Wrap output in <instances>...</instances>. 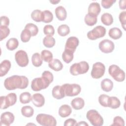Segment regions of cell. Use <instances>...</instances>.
<instances>
[{"label":"cell","mask_w":126,"mask_h":126,"mask_svg":"<svg viewBox=\"0 0 126 126\" xmlns=\"http://www.w3.org/2000/svg\"><path fill=\"white\" fill-rule=\"evenodd\" d=\"M28 85L29 80L25 76L13 75L6 78L4 81V86L8 90L25 89Z\"/></svg>","instance_id":"cell-1"},{"label":"cell","mask_w":126,"mask_h":126,"mask_svg":"<svg viewBox=\"0 0 126 126\" xmlns=\"http://www.w3.org/2000/svg\"><path fill=\"white\" fill-rule=\"evenodd\" d=\"M54 76L49 71L45 70L42 73L41 77L33 79L31 83V88L35 92L46 89L53 81Z\"/></svg>","instance_id":"cell-2"},{"label":"cell","mask_w":126,"mask_h":126,"mask_svg":"<svg viewBox=\"0 0 126 126\" xmlns=\"http://www.w3.org/2000/svg\"><path fill=\"white\" fill-rule=\"evenodd\" d=\"M89 69V65L86 61H81L79 63H73L69 69L70 73L73 76L86 73Z\"/></svg>","instance_id":"cell-3"},{"label":"cell","mask_w":126,"mask_h":126,"mask_svg":"<svg viewBox=\"0 0 126 126\" xmlns=\"http://www.w3.org/2000/svg\"><path fill=\"white\" fill-rule=\"evenodd\" d=\"M87 119L94 126H101L103 124V119L99 113L94 109L89 110L86 114Z\"/></svg>","instance_id":"cell-4"},{"label":"cell","mask_w":126,"mask_h":126,"mask_svg":"<svg viewBox=\"0 0 126 126\" xmlns=\"http://www.w3.org/2000/svg\"><path fill=\"white\" fill-rule=\"evenodd\" d=\"M110 75L116 81L123 82L125 79V72L116 64L111 65L108 68Z\"/></svg>","instance_id":"cell-5"},{"label":"cell","mask_w":126,"mask_h":126,"mask_svg":"<svg viewBox=\"0 0 126 126\" xmlns=\"http://www.w3.org/2000/svg\"><path fill=\"white\" fill-rule=\"evenodd\" d=\"M37 122L43 126H55L57 125L56 119L52 116L46 114H39L36 117Z\"/></svg>","instance_id":"cell-6"},{"label":"cell","mask_w":126,"mask_h":126,"mask_svg":"<svg viewBox=\"0 0 126 126\" xmlns=\"http://www.w3.org/2000/svg\"><path fill=\"white\" fill-rule=\"evenodd\" d=\"M17 101V95L15 93H11L6 96H0V108L5 109L14 105Z\"/></svg>","instance_id":"cell-7"},{"label":"cell","mask_w":126,"mask_h":126,"mask_svg":"<svg viewBox=\"0 0 126 126\" xmlns=\"http://www.w3.org/2000/svg\"><path fill=\"white\" fill-rule=\"evenodd\" d=\"M65 96H74L77 95L81 91V88L77 84H64L62 85Z\"/></svg>","instance_id":"cell-8"},{"label":"cell","mask_w":126,"mask_h":126,"mask_svg":"<svg viewBox=\"0 0 126 126\" xmlns=\"http://www.w3.org/2000/svg\"><path fill=\"white\" fill-rule=\"evenodd\" d=\"M106 34V29L102 26H97L92 31L87 33L88 38L92 40H96L97 38L104 36Z\"/></svg>","instance_id":"cell-9"},{"label":"cell","mask_w":126,"mask_h":126,"mask_svg":"<svg viewBox=\"0 0 126 126\" xmlns=\"http://www.w3.org/2000/svg\"><path fill=\"white\" fill-rule=\"evenodd\" d=\"M105 71L104 64L101 62H96L93 65L91 75L93 78L99 79L103 76Z\"/></svg>","instance_id":"cell-10"},{"label":"cell","mask_w":126,"mask_h":126,"mask_svg":"<svg viewBox=\"0 0 126 126\" xmlns=\"http://www.w3.org/2000/svg\"><path fill=\"white\" fill-rule=\"evenodd\" d=\"M15 60L18 65L21 67L26 66L29 62L27 53L22 50H18L16 52Z\"/></svg>","instance_id":"cell-11"},{"label":"cell","mask_w":126,"mask_h":126,"mask_svg":"<svg viewBox=\"0 0 126 126\" xmlns=\"http://www.w3.org/2000/svg\"><path fill=\"white\" fill-rule=\"evenodd\" d=\"M99 49L103 53H110L113 51L115 45L113 41L109 39H104L99 43Z\"/></svg>","instance_id":"cell-12"},{"label":"cell","mask_w":126,"mask_h":126,"mask_svg":"<svg viewBox=\"0 0 126 126\" xmlns=\"http://www.w3.org/2000/svg\"><path fill=\"white\" fill-rule=\"evenodd\" d=\"M14 119L15 117L11 112L2 113L0 116V125L1 126H9L14 122Z\"/></svg>","instance_id":"cell-13"},{"label":"cell","mask_w":126,"mask_h":126,"mask_svg":"<svg viewBox=\"0 0 126 126\" xmlns=\"http://www.w3.org/2000/svg\"><path fill=\"white\" fill-rule=\"evenodd\" d=\"M79 43V41L77 37L75 36L69 37L66 41L64 50L71 51L74 53Z\"/></svg>","instance_id":"cell-14"},{"label":"cell","mask_w":126,"mask_h":126,"mask_svg":"<svg viewBox=\"0 0 126 126\" xmlns=\"http://www.w3.org/2000/svg\"><path fill=\"white\" fill-rule=\"evenodd\" d=\"M32 101L37 107H41L43 106L45 103V98L43 95L39 93L33 94L32 96Z\"/></svg>","instance_id":"cell-15"},{"label":"cell","mask_w":126,"mask_h":126,"mask_svg":"<svg viewBox=\"0 0 126 126\" xmlns=\"http://www.w3.org/2000/svg\"><path fill=\"white\" fill-rule=\"evenodd\" d=\"M52 94L53 96L57 99H62L65 96L62 86L59 85H57L53 88Z\"/></svg>","instance_id":"cell-16"},{"label":"cell","mask_w":126,"mask_h":126,"mask_svg":"<svg viewBox=\"0 0 126 126\" xmlns=\"http://www.w3.org/2000/svg\"><path fill=\"white\" fill-rule=\"evenodd\" d=\"M11 64L9 60H5L1 62L0 65V76H5L11 68Z\"/></svg>","instance_id":"cell-17"},{"label":"cell","mask_w":126,"mask_h":126,"mask_svg":"<svg viewBox=\"0 0 126 126\" xmlns=\"http://www.w3.org/2000/svg\"><path fill=\"white\" fill-rule=\"evenodd\" d=\"M72 112L71 107L67 104H63L60 106L59 109V115L62 118H65L69 116Z\"/></svg>","instance_id":"cell-18"},{"label":"cell","mask_w":126,"mask_h":126,"mask_svg":"<svg viewBox=\"0 0 126 126\" xmlns=\"http://www.w3.org/2000/svg\"><path fill=\"white\" fill-rule=\"evenodd\" d=\"M88 11V13L97 16L101 11L99 4L97 2H93L91 3L89 5Z\"/></svg>","instance_id":"cell-19"},{"label":"cell","mask_w":126,"mask_h":126,"mask_svg":"<svg viewBox=\"0 0 126 126\" xmlns=\"http://www.w3.org/2000/svg\"><path fill=\"white\" fill-rule=\"evenodd\" d=\"M56 17L60 21H64L67 16V12L64 7L63 6H57L55 10Z\"/></svg>","instance_id":"cell-20"},{"label":"cell","mask_w":126,"mask_h":126,"mask_svg":"<svg viewBox=\"0 0 126 126\" xmlns=\"http://www.w3.org/2000/svg\"><path fill=\"white\" fill-rule=\"evenodd\" d=\"M49 67L55 71H59L63 68V64L62 62L57 59L53 60L48 63Z\"/></svg>","instance_id":"cell-21"},{"label":"cell","mask_w":126,"mask_h":126,"mask_svg":"<svg viewBox=\"0 0 126 126\" xmlns=\"http://www.w3.org/2000/svg\"><path fill=\"white\" fill-rule=\"evenodd\" d=\"M101 88L106 92H110L113 88V83L112 81L108 78H105L101 82Z\"/></svg>","instance_id":"cell-22"},{"label":"cell","mask_w":126,"mask_h":126,"mask_svg":"<svg viewBox=\"0 0 126 126\" xmlns=\"http://www.w3.org/2000/svg\"><path fill=\"white\" fill-rule=\"evenodd\" d=\"M71 105L73 109L75 110H80L84 107L85 101L81 97H76L72 100Z\"/></svg>","instance_id":"cell-23"},{"label":"cell","mask_w":126,"mask_h":126,"mask_svg":"<svg viewBox=\"0 0 126 126\" xmlns=\"http://www.w3.org/2000/svg\"><path fill=\"white\" fill-rule=\"evenodd\" d=\"M123 33L122 31L118 28L114 27L110 29L108 32L109 36L112 39H118L122 36Z\"/></svg>","instance_id":"cell-24"},{"label":"cell","mask_w":126,"mask_h":126,"mask_svg":"<svg viewBox=\"0 0 126 126\" xmlns=\"http://www.w3.org/2000/svg\"><path fill=\"white\" fill-rule=\"evenodd\" d=\"M84 21L88 26H93L96 23L97 21V16L88 13L85 16Z\"/></svg>","instance_id":"cell-25"},{"label":"cell","mask_w":126,"mask_h":126,"mask_svg":"<svg viewBox=\"0 0 126 126\" xmlns=\"http://www.w3.org/2000/svg\"><path fill=\"white\" fill-rule=\"evenodd\" d=\"M121 105V101L116 96L109 97L108 102V107L112 109H117Z\"/></svg>","instance_id":"cell-26"},{"label":"cell","mask_w":126,"mask_h":126,"mask_svg":"<svg viewBox=\"0 0 126 126\" xmlns=\"http://www.w3.org/2000/svg\"><path fill=\"white\" fill-rule=\"evenodd\" d=\"M19 45V41L16 38H10L9 39L6 43V46L8 50L13 51L16 49Z\"/></svg>","instance_id":"cell-27"},{"label":"cell","mask_w":126,"mask_h":126,"mask_svg":"<svg viewBox=\"0 0 126 126\" xmlns=\"http://www.w3.org/2000/svg\"><path fill=\"white\" fill-rule=\"evenodd\" d=\"M101 21L104 25L110 26L113 23V16L109 13H104L101 16Z\"/></svg>","instance_id":"cell-28"},{"label":"cell","mask_w":126,"mask_h":126,"mask_svg":"<svg viewBox=\"0 0 126 126\" xmlns=\"http://www.w3.org/2000/svg\"><path fill=\"white\" fill-rule=\"evenodd\" d=\"M32 64L35 67H39L41 66L43 63V60L41 58V55L38 53H34L32 57Z\"/></svg>","instance_id":"cell-29"},{"label":"cell","mask_w":126,"mask_h":126,"mask_svg":"<svg viewBox=\"0 0 126 126\" xmlns=\"http://www.w3.org/2000/svg\"><path fill=\"white\" fill-rule=\"evenodd\" d=\"M21 113L24 117L30 118L33 116L34 110L31 106H24L21 108Z\"/></svg>","instance_id":"cell-30"},{"label":"cell","mask_w":126,"mask_h":126,"mask_svg":"<svg viewBox=\"0 0 126 126\" xmlns=\"http://www.w3.org/2000/svg\"><path fill=\"white\" fill-rule=\"evenodd\" d=\"M53 19V15L50 11L48 10H45L42 11V22L45 23H49L52 22Z\"/></svg>","instance_id":"cell-31"},{"label":"cell","mask_w":126,"mask_h":126,"mask_svg":"<svg viewBox=\"0 0 126 126\" xmlns=\"http://www.w3.org/2000/svg\"><path fill=\"white\" fill-rule=\"evenodd\" d=\"M56 41L54 37L50 36H46L43 39V44L47 48H52L55 45Z\"/></svg>","instance_id":"cell-32"},{"label":"cell","mask_w":126,"mask_h":126,"mask_svg":"<svg viewBox=\"0 0 126 126\" xmlns=\"http://www.w3.org/2000/svg\"><path fill=\"white\" fill-rule=\"evenodd\" d=\"M57 32L59 35L61 36H65L70 32L69 27L65 24L60 25L57 29Z\"/></svg>","instance_id":"cell-33"},{"label":"cell","mask_w":126,"mask_h":126,"mask_svg":"<svg viewBox=\"0 0 126 126\" xmlns=\"http://www.w3.org/2000/svg\"><path fill=\"white\" fill-rule=\"evenodd\" d=\"M73 53L66 50H64L62 54V59L63 61L66 63H70L73 59L74 55Z\"/></svg>","instance_id":"cell-34"},{"label":"cell","mask_w":126,"mask_h":126,"mask_svg":"<svg viewBox=\"0 0 126 126\" xmlns=\"http://www.w3.org/2000/svg\"><path fill=\"white\" fill-rule=\"evenodd\" d=\"M19 99L20 102L22 104L28 103L32 100L31 94L29 92H23L20 95Z\"/></svg>","instance_id":"cell-35"},{"label":"cell","mask_w":126,"mask_h":126,"mask_svg":"<svg viewBox=\"0 0 126 126\" xmlns=\"http://www.w3.org/2000/svg\"><path fill=\"white\" fill-rule=\"evenodd\" d=\"M31 18L35 22H42V11L39 9L34 10L31 13Z\"/></svg>","instance_id":"cell-36"},{"label":"cell","mask_w":126,"mask_h":126,"mask_svg":"<svg viewBox=\"0 0 126 126\" xmlns=\"http://www.w3.org/2000/svg\"><path fill=\"white\" fill-rule=\"evenodd\" d=\"M41 56L42 60L45 62L49 63L53 60V54L49 50H43L41 52Z\"/></svg>","instance_id":"cell-37"},{"label":"cell","mask_w":126,"mask_h":126,"mask_svg":"<svg viewBox=\"0 0 126 126\" xmlns=\"http://www.w3.org/2000/svg\"><path fill=\"white\" fill-rule=\"evenodd\" d=\"M25 29L30 31L32 34V36H34L36 35L38 32V28L37 26L33 23L27 24L25 26Z\"/></svg>","instance_id":"cell-38"},{"label":"cell","mask_w":126,"mask_h":126,"mask_svg":"<svg viewBox=\"0 0 126 126\" xmlns=\"http://www.w3.org/2000/svg\"><path fill=\"white\" fill-rule=\"evenodd\" d=\"M32 36V34L30 31L26 29H24L21 32L20 37L23 42H28Z\"/></svg>","instance_id":"cell-39"},{"label":"cell","mask_w":126,"mask_h":126,"mask_svg":"<svg viewBox=\"0 0 126 126\" xmlns=\"http://www.w3.org/2000/svg\"><path fill=\"white\" fill-rule=\"evenodd\" d=\"M10 33V30L6 26H0V40L2 41L8 36Z\"/></svg>","instance_id":"cell-40"},{"label":"cell","mask_w":126,"mask_h":126,"mask_svg":"<svg viewBox=\"0 0 126 126\" xmlns=\"http://www.w3.org/2000/svg\"><path fill=\"white\" fill-rule=\"evenodd\" d=\"M43 32L46 36H52L55 33V29L53 26L46 25L43 28Z\"/></svg>","instance_id":"cell-41"},{"label":"cell","mask_w":126,"mask_h":126,"mask_svg":"<svg viewBox=\"0 0 126 126\" xmlns=\"http://www.w3.org/2000/svg\"><path fill=\"white\" fill-rule=\"evenodd\" d=\"M109 97V95L105 94L99 95L98 97V102L100 104L104 107H108V102Z\"/></svg>","instance_id":"cell-42"},{"label":"cell","mask_w":126,"mask_h":126,"mask_svg":"<svg viewBox=\"0 0 126 126\" xmlns=\"http://www.w3.org/2000/svg\"><path fill=\"white\" fill-rule=\"evenodd\" d=\"M111 126H125V121L120 116H116L113 119V122Z\"/></svg>","instance_id":"cell-43"},{"label":"cell","mask_w":126,"mask_h":126,"mask_svg":"<svg viewBox=\"0 0 126 126\" xmlns=\"http://www.w3.org/2000/svg\"><path fill=\"white\" fill-rule=\"evenodd\" d=\"M120 22L121 23V25L124 30H126V11H124L121 12L119 16Z\"/></svg>","instance_id":"cell-44"},{"label":"cell","mask_w":126,"mask_h":126,"mask_svg":"<svg viewBox=\"0 0 126 126\" xmlns=\"http://www.w3.org/2000/svg\"><path fill=\"white\" fill-rule=\"evenodd\" d=\"M115 2V0H102L101 4L104 8L108 9L111 7Z\"/></svg>","instance_id":"cell-45"},{"label":"cell","mask_w":126,"mask_h":126,"mask_svg":"<svg viewBox=\"0 0 126 126\" xmlns=\"http://www.w3.org/2000/svg\"><path fill=\"white\" fill-rule=\"evenodd\" d=\"M0 26L8 27L9 25V18L5 16H2L0 17Z\"/></svg>","instance_id":"cell-46"},{"label":"cell","mask_w":126,"mask_h":126,"mask_svg":"<svg viewBox=\"0 0 126 126\" xmlns=\"http://www.w3.org/2000/svg\"><path fill=\"white\" fill-rule=\"evenodd\" d=\"M77 123L76 121L73 119H68L64 121V126H76Z\"/></svg>","instance_id":"cell-47"},{"label":"cell","mask_w":126,"mask_h":126,"mask_svg":"<svg viewBox=\"0 0 126 126\" xmlns=\"http://www.w3.org/2000/svg\"><path fill=\"white\" fill-rule=\"evenodd\" d=\"M126 0H120L119 1V7L121 9H126Z\"/></svg>","instance_id":"cell-48"},{"label":"cell","mask_w":126,"mask_h":126,"mask_svg":"<svg viewBox=\"0 0 126 126\" xmlns=\"http://www.w3.org/2000/svg\"><path fill=\"white\" fill-rule=\"evenodd\" d=\"M76 126H88V124L85 121H81L78 123H76Z\"/></svg>","instance_id":"cell-49"},{"label":"cell","mask_w":126,"mask_h":126,"mask_svg":"<svg viewBox=\"0 0 126 126\" xmlns=\"http://www.w3.org/2000/svg\"><path fill=\"white\" fill-rule=\"evenodd\" d=\"M60 1V0H50V2L51 3H52L53 4H56L58 2H59Z\"/></svg>","instance_id":"cell-50"}]
</instances>
